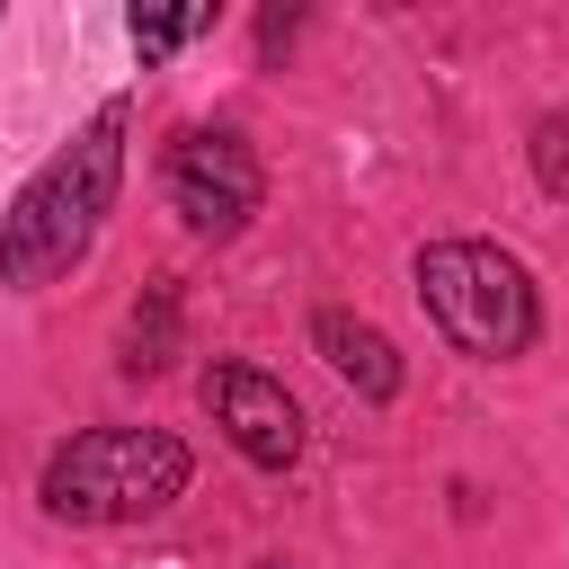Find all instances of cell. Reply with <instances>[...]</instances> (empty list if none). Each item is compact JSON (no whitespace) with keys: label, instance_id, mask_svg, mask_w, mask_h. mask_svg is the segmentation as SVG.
I'll return each mask as SVG.
<instances>
[{"label":"cell","instance_id":"cell-1","mask_svg":"<svg viewBox=\"0 0 569 569\" xmlns=\"http://www.w3.org/2000/svg\"><path fill=\"white\" fill-rule=\"evenodd\" d=\"M124 133H133V98H98V116L9 196V213H0V284L9 293H44L98 249V231L124 196Z\"/></svg>","mask_w":569,"mask_h":569},{"label":"cell","instance_id":"cell-2","mask_svg":"<svg viewBox=\"0 0 569 569\" xmlns=\"http://www.w3.org/2000/svg\"><path fill=\"white\" fill-rule=\"evenodd\" d=\"M187 480H196V453H187L169 427H124V418H107V427H80V436H62V445L44 453L36 507H44L53 525H71V533H107V525H151V516H169V507L187 498Z\"/></svg>","mask_w":569,"mask_h":569},{"label":"cell","instance_id":"cell-3","mask_svg":"<svg viewBox=\"0 0 569 569\" xmlns=\"http://www.w3.org/2000/svg\"><path fill=\"white\" fill-rule=\"evenodd\" d=\"M409 284H418V311L436 320V338L471 365H516L542 347V284L498 240H427L409 258Z\"/></svg>","mask_w":569,"mask_h":569},{"label":"cell","instance_id":"cell-4","mask_svg":"<svg viewBox=\"0 0 569 569\" xmlns=\"http://www.w3.org/2000/svg\"><path fill=\"white\" fill-rule=\"evenodd\" d=\"M160 187H169V213L196 240H240L267 204V169L231 124H187L160 160Z\"/></svg>","mask_w":569,"mask_h":569},{"label":"cell","instance_id":"cell-5","mask_svg":"<svg viewBox=\"0 0 569 569\" xmlns=\"http://www.w3.org/2000/svg\"><path fill=\"white\" fill-rule=\"evenodd\" d=\"M196 400H204V418L222 427V445H231L249 471H293L302 445H311L302 400H293L267 365H249V356H213V365L196 373Z\"/></svg>","mask_w":569,"mask_h":569},{"label":"cell","instance_id":"cell-6","mask_svg":"<svg viewBox=\"0 0 569 569\" xmlns=\"http://www.w3.org/2000/svg\"><path fill=\"white\" fill-rule=\"evenodd\" d=\"M311 347H320V365L365 400V409H391L400 400V382H409V365H400V347L365 320V311H311Z\"/></svg>","mask_w":569,"mask_h":569},{"label":"cell","instance_id":"cell-7","mask_svg":"<svg viewBox=\"0 0 569 569\" xmlns=\"http://www.w3.org/2000/svg\"><path fill=\"white\" fill-rule=\"evenodd\" d=\"M169 356H178V276H151L142 302L124 311V329H116V365L124 373H160Z\"/></svg>","mask_w":569,"mask_h":569},{"label":"cell","instance_id":"cell-8","mask_svg":"<svg viewBox=\"0 0 569 569\" xmlns=\"http://www.w3.org/2000/svg\"><path fill=\"white\" fill-rule=\"evenodd\" d=\"M213 27V9H160V0H133L124 9V36H133V53H142V71L151 62H169L187 36H204Z\"/></svg>","mask_w":569,"mask_h":569},{"label":"cell","instance_id":"cell-9","mask_svg":"<svg viewBox=\"0 0 569 569\" xmlns=\"http://www.w3.org/2000/svg\"><path fill=\"white\" fill-rule=\"evenodd\" d=\"M525 160H533V187L542 196H569V116H533Z\"/></svg>","mask_w":569,"mask_h":569},{"label":"cell","instance_id":"cell-10","mask_svg":"<svg viewBox=\"0 0 569 569\" xmlns=\"http://www.w3.org/2000/svg\"><path fill=\"white\" fill-rule=\"evenodd\" d=\"M293 36H302V9H258V62H276Z\"/></svg>","mask_w":569,"mask_h":569},{"label":"cell","instance_id":"cell-11","mask_svg":"<svg viewBox=\"0 0 569 569\" xmlns=\"http://www.w3.org/2000/svg\"><path fill=\"white\" fill-rule=\"evenodd\" d=\"M258 569H302V560H258Z\"/></svg>","mask_w":569,"mask_h":569}]
</instances>
